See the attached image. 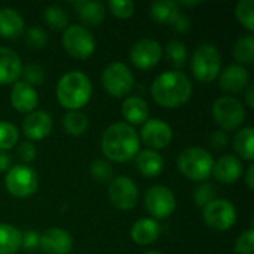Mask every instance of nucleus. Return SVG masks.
Here are the masks:
<instances>
[{"instance_id":"nucleus-29","label":"nucleus","mask_w":254,"mask_h":254,"mask_svg":"<svg viewBox=\"0 0 254 254\" xmlns=\"http://www.w3.org/2000/svg\"><path fill=\"white\" fill-rule=\"evenodd\" d=\"M88 125H89L88 116L80 110H70L63 118L64 131L68 135H73V137L82 135L88 129Z\"/></svg>"},{"instance_id":"nucleus-33","label":"nucleus","mask_w":254,"mask_h":254,"mask_svg":"<svg viewBox=\"0 0 254 254\" xmlns=\"http://www.w3.org/2000/svg\"><path fill=\"white\" fill-rule=\"evenodd\" d=\"M19 138V132L16 127L10 122L0 121V152L12 149Z\"/></svg>"},{"instance_id":"nucleus-37","label":"nucleus","mask_w":254,"mask_h":254,"mask_svg":"<svg viewBox=\"0 0 254 254\" xmlns=\"http://www.w3.org/2000/svg\"><path fill=\"white\" fill-rule=\"evenodd\" d=\"M214 199H216V188L211 183H202L193 192V201H195V204L199 205V207H202V208L205 205H208Z\"/></svg>"},{"instance_id":"nucleus-7","label":"nucleus","mask_w":254,"mask_h":254,"mask_svg":"<svg viewBox=\"0 0 254 254\" xmlns=\"http://www.w3.org/2000/svg\"><path fill=\"white\" fill-rule=\"evenodd\" d=\"M64 51L76 60H88L95 51V39L92 33L79 24L68 25L63 34Z\"/></svg>"},{"instance_id":"nucleus-18","label":"nucleus","mask_w":254,"mask_h":254,"mask_svg":"<svg viewBox=\"0 0 254 254\" xmlns=\"http://www.w3.org/2000/svg\"><path fill=\"white\" fill-rule=\"evenodd\" d=\"M250 82V74H249V70L240 64H232V65H228L222 73H220V77H219V83H220V88L226 92H231V94H237V92H241L243 89L247 88Z\"/></svg>"},{"instance_id":"nucleus-45","label":"nucleus","mask_w":254,"mask_h":254,"mask_svg":"<svg viewBox=\"0 0 254 254\" xmlns=\"http://www.w3.org/2000/svg\"><path fill=\"white\" fill-rule=\"evenodd\" d=\"M12 168V158L6 152H0V173L9 171Z\"/></svg>"},{"instance_id":"nucleus-13","label":"nucleus","mask_w":254,"mask_h":254,"mask_svg":"<svg viewBox=\"0 0 254 254\" xmlns=\"http://www.w3.org/2000/svg\"><path fill=\"white\" fill-rule=\"evenodd\" d=\"M162 58V46L153 39H141L131 48L129 60L140 70L153 68Z\"/></svg>"},{"instance_id":"nucleus-40","label":"nucleus","mask_w":254,"mask_h":254,"mask_svg":"<svg viewBox=\"0 0 254 254\" xmlns=\"http://www.w3.org/2000/svg\"><path fill=\"white\" fill-rule=\"evenodd\" d=\"M235 253L237 254H254V231L249 229L240 235L235 243Z\"/></svg>"},{"instance_id":"nucleus-44","label":"nucleus","mask_w":254,"mask_h":254,"mask_svg":"<svg viewBox=\"0 0 254 254\" xmlns=\"http://www.w3.org/2000/svg\"><path fill=\"white\" fill-rule=\"evenodd\" d=\"M174 30H177L179 33H186L189 28H190V19L185 15V13H180V16L176 19V22L171 25Z\"/></svg>"},{"instance_id":"nucleus-39","label":"nucleus","mask_w":254,"mask_h":254,"mask_svg":"<svg viewBox=\"0 0 254 254\" xmlns=\"http://www.w3.org/2000/svg\"><path fill=\"white\" fill-rule=\"evenodd\" d=\"M48 42V34L43 28L40 27H31L28 28V31L25 33V45L34 51L45 48Z\"/></svg>"},{"instance_id":"nucleus-49","label":"nucleus","mask_w":254,"mask_h":254,"mask_svg":"<svg viewBox=\"0 0 254 254\" xmlns=\"http://www.w3.org/2000/svg\"><path fill=\"white\" fill-rule=\"evenodd\" d=\"M143 254H161L159 252H153V250H150V252H146V253Z\"/></svg>"},{"instance_id":"nucleus-25","label":"nucleus","mask_w":254,"mask_h":254,"mask_svg":"<svg viewBox=\"0 0 254 254\" xmlns=\"http://www.w3.org/2000/svg\"><path fill=\"white\" fill-rule=\"evenodd\" d=\"M159 225L155 219H140L131 228V238L138 246H149L159 237Z\"/></svg>"},{"instance_id":"nucleus-26","label":"nucleus","mask_w":254,"mask_h":254,"mask_svg":"<svg viewBox=\"0 0 254 254\" xmlns=\"http://www.w3.org/2000/svg\"><path fill=\"white\" fill-rule=\"evenodd\" d=\"M180 6L174 0H161L155 1L150 6V16L158 24L173 25L176 19L180 16Z\"/></svg>"},{"instance_id":"nucleus-27","label":"nucleus","mask_w":254,"mask_h":254,"mask_svg":"<svg viewBox=\"0 0 254 254\" xmlns=\"http://www.w3.org/2000/svg\"><path fill=\"white\" fill-rule=\"evenodd\" d=\"M21 250V231L7 223H0V254H15Z\"/></svg>"},{"instance_id":"nucleus-20","label":"nucleus","mask_w":254,"mask_h":254,"mask_svg":"<svg viewBox=\"0 0 254 254\" xmlns=\"http://www.w3.org/2000/svg\"><path fill=\"white\" fill-rule=\"evenodd\" d=\"M21 58L19 55L4 46H0V85L15 83L21 76Z\"/></svg>"},{"instance_id":"nucleus-30","label":"nucleus","mask_w":254,"mask_h":254,"mask_svg":"<svg viewBox=\"0 0 254 254\" xmlns=\"http://www.w3.org/2000/svg\"><path fill=\"white\" fill-rule=\"evenodd\" d=\"M234 57L241 64H252L254 61V36L247 34L237 40L234 46Z\"/></svg>"},{"instance_id":"nucleus-47","label":"nucleus","mask_w":254,"mask_h":254,"mask_svg":"<svg viewBox=\"0 0 254 254\" xmlns=\"http://www.w3.org/2000/svg\"><path fill=\"white\" fill-rule=\"evenodd\" d=\"M246 183H247V188H249L250 190H253L254 189V167L253 165H250V167H249V170H247V173H246Z\"/></svg>"},{"instance_id":"nucleus-42","label":"nucleus","mask_w":254,"mask_h":254,"mask_svg":"<svg viewBox=\"0 0 254 254\" xmlns=\"http://www.w3.org/2000/svg\"><path fill=\"white\" fill-rule=\"evenodd\" d=\"M36 155H37V150H36V146L31 143V141H24L19 144L18 147V156L24 161V162H31L36 159Z\"/></svg>"},{"instance_id":"nucleus-23","label":"nucleus","mask_w":254,"mask_h":254,"mask_svg":"<svg viewBox=\"0 0 254 254\" xmlns=\"http://www.w3.org/2000/svg\"><path fill=\"white\" fill-rule=\"evenodd\" d=\"M137 170L149 179L158 177L164 171V158L156 150H141L135 155Z\"/></svg>"},{"instance_id":"nucleus-14","label":"nucleus","mask_w":254,"mask_h":254,"mask_svg":"<svg viewBox=\"0 0 254 254\" xmlns=\"http://www.w3.org/2000/svg\"><path fill=\"white\" fill-rule=\"evenodd\" d=\"M141 140L150 147V150H161L171 143L173 129L161 119H149L143 124Z\"/></svg>"},{"instance_id":"nucleus-22","label":"nucleus","mask_w":254,"mask_h":254,"mask_svg":"<svg viewBox=\"0 0 254 254\" xmlns=\"http://www.w3.org/2000/svg\"><path fill=\"white\" fill-rule=\"evenodd\" d=\"M121 112L124 119L128 122V125H140L147 121L149 106L141 97L131 95L124 100Z\"/></svg>"},{"instance_id":"nucleus-48","label":"nucleus","mask_w":254,"mask_h":254,"mask_svg":"<svg viewBox=\"0 0 254 254\" xmlns=\"http://www.w3.org/2000/svg\"><path fill=\"white\" fill-rule=\"evenodd\" d=\"M179 3V6H186V7H195V6H198V4H201V1H177Z\"/></svg>"},{"instance_id":"nucleus-3","label":"nucleus","mask_w":254,"mask_h":254,"mask_svg":"<svg viewBox=\"0 0 254 254\" xmlns=\"http://www.w3.org/2000/svg\"><path fill=\"white\" fill-rule=\"evenodd\" d=\"M92 95V83L91 79L83 71H68L63 74L57 83V98L58 103L70 110H79Z\"/></svg>"},{"instance_id":"nucleus-6","label":"nucleus","mask_w":254,"mask_h":254,"mask_svg":"<svg viewBox=\"0 0 254 254\" xmlns=\"http://www.w3.org/2000/svg\"><path fill=\"white\" fill-rule=\"evenodd\" d=\"M101 85L109 95L121 98L128 95L134 89L135 79L128 65L119 61H113L107 64L106 68L103 70Z\"/></svg>"},{"instance_id":"nucleus-31","label":"nucleus","mask_w":254,"mask_h":254,"mask_svg":"<svg viewBox=\"0 0 254 254\" xmlns=\"http://www.w3.org/2000/svg\"><path fill=\"white\" fill-rule=\"evenodd\" d=\"M45 21L46 24L54 28V30H65L68 27V15L67 12L58 6V4H51L45 9Z\"/></svg>"},{"instance_id":"nucleus-46","label":"nucleus","mask_w":254,"mask_h":254,"mask_svg":"<svg viewBox=\"0 0 254 254\" xmlns=\"http://www.w3.org/2000/svg\"><path fill=\"white\" fill-rule=\"evenodd\" d=\"M246 103L249 109H254V86L252 83H249L246 88Z\"/></svg>"},{"instance_id":"nucleus-41","label":"nucleus","mask_w":254,"mask_h":254,"mask_svg":"<svg viewBox=\"0 0 254 254\" xmlns=\"http://www.w3.org/2000/svg\"><path fill=\"white\" fill-rule=\"evenodd\" d=\"M40 235L36 231H25L21 232V249L25 252H36L39 249Z\"/></svg>"},{"instance_id":"nucleus-2","label":"nucleus","mask_w":254,"mask_h":254,"mask_svg":"<svg viewBox=\"0 0 254 254\" xmlns=\"http://www.w3.org/2000/svg\"><path fill=\"white\" fill-rule=\"evenodd\" d=\"M150 92L155 103L161 107L177 109L189 101L192 95V82L183 71L170 70L153 80Z\"/></svg>"},{"instance_id":"nucleus-28","label":"nucleus","mask_w":254,"mask_h":254,"mask_svg":"<svg viewBox=\"0 0 254 254\" xmlns=\"http://www.w3.org/2000/svg\"><path fill=\"white\" fill-rule=\"evenodd\" d=\"M234 149L235 152L246 161L254 159V129L252 127H246L238 131L234 137Z\"/></svg>"},{"instance_id":"nucleus-1","label":"nucleus","mask_w":254,"mask_h":254,"mask_svg":"<svg viewBox=\"0 0 254 254\" xmlns=\"http://www.w3.org/2000/svg\"><path fill=\"white\" fill-rule=\"evenodd\" d=\"M101 150L113 162H127L140 152V137L127 122H115L103 132Z\"/></svg>"},{"instance_id":"nucleus-32","label":"nucleus","mask_w":254,"mask_h":254,"mask_svg":"<svg viewBox=\"0 0 254 254\" xmlns=\"http://www.w3.org/2000/svg\"><path fill=\"white\" fill-rule=\"evenodd\" d=\"M167 60L177 68L183 67L188 61V48L180 40H171L165 46Z\"/></svg>"},{"instance_id":"nucleus-5","label":"nucleus","mask_w":254,"mask_h":254,"mask_svg":"<svg viewBox=\"0 0 254 254\" xmlns=\"http://www.w3.org/2000/svg\"><path fill=\"white\" fill-rule=\"evenodd\" d=\"M222 67V55L219 49L211 43L199 45L190 60V68L193 76L204 83H211L217 79Z\"/></svg>"},{"instance_id":"nucleus-15","label":"nucleus","mask_w":254,"mask_h":254,"mask_svg":"<svg viewBox=\"0 0 254 254\" xmlns=\"http://www.w3.org/2000/svg\"><path fill=\"white\" fill-rule=\"evenodd\" d=\"M22 131L24 135L31 140H43L52 131V118L45 110H34L28 113L22 121Z\"/></svg>"},{"instance_id":"nucleus-12","label":"nucleus","mask_w":254,"mask_h":254,"mask_svg":"<svg viewBox=\"0 0 254 254\" xmlns=\"http://www.w3.org/2000/svg\"><path fill=\"white\" fill-rule=\"evenodd\" d=\"M146 210L155 219H167L176 210V196L173 190L164 185L152 186L144 196Z\"/></svg>"},{"instance_id":"nucleus-16","label":"nucleus","mask_w":254,"mask_h":254,"mask_svg":"<svg viewBox=\"0 0 254 254\" xmlns=\"http://www.w3.org/2000/svg\"><path fill=\"white\" fill-rule=\"evenodd\" d=\"M39 247L45 254H68L73 247V240L67 231L51 228L40 235Z\"/></svg>"},{"instance_id":"nucleus-10","label":"nucleus","mask_w":254,"mask_h":254,"mask_svg":"<svg viewBox=\"0 0 254 254\" xmlns=\"http://www.w3.org/2000/svg\"><path fill=\"white\" fill-rule=\"evenodd\" d=\"M204 222L214 231H228L237 222V210L234 204L223 198H216L202 210Z\"/></svg>"},{"instance_id":"nucleus-36","label":"nucleus","mask_w":254,"mask_h":254,"mask_svg":"<svg viewBox=\"0 0 254 254\" xmlns=\"http://www.w3.org/2000/svg\"><path fill=\"white\" fill-rule=\"evenodd\" d=\"M21 76H22V82L28 83L30 86H36V85H42L45 82V70L43 67L37 65V64H27L25 67L21 68Z\"/></svg>"},{"instance_id":"nucleus-4","label":"nucleus","mask_w":254,"mask_h":254,"mask_svg":"<svg viewBox=\"0 0 254 254\" xmlns=\"http://www.w3.org/2000/svg\"><path fill=\"white\" fill-rule=\"evenodd\" d=\"M214 159L210 152L202 147H188L177 159L179 171L189 180L204 182L211 176Z\"/></svg>"},{"instance_id":"nucleus-21","label":"nucleus","mask_w":254,"mask_h":254,"mask_svg":"<svg viewBox=\"0 0 254 254\" xmlns=\"http://www.w3.org/2000/svg\"><path fill=\"white\" fill-rule=\"evenodd\" d=\"M24 33V19L21 13L12 7L0 9V37L18 39Z\"/></svg>"},{"instance_id":"nucleus-38","label":"nucleus","mask_w":254,"mask_h":254,"mask_svg":"<svg viewBox=\"0 0 254 254\" xmlns=\"http://www.w3.org/2000/svg\"><path fill=\"white\" fill-rule=\"evenodd\" d=\"M109 9L116 18H121V19H128L135 12V6L131 0H110Z\"/></svg>"},{"instance_id":"nucleus-24","label":"nucleus","mask_w":254,"mask_h":254,"mask_svg":"<svg viewBox=\"0 0 254 254\" xmlns=\"http://www.w3.org/2000/svg\"><path fill=\"white\" fill-rule=\"evenodd\" d=\"M74 9L79 15L80 21L88 27L100 25L106 16V7L101 1L79 0V1H74Z\"/></svg>"},{"instance_id":"nucleus-35","label":"nucleus","mask_w":254,"mask_h":254,"mask_svg":"<svg viewBox=\"0 0 254 254\" xmlns=\"http://www.w3.org/2000/svg\"><path fill=\"white\" fill-rule=\"evenodd\" d=\"M89 171H91V176L95 179V182H100V183L110 182L113 176V168L106 159H95L91 164Z\"/></svg>"},{"instance_id":"nucleus-9","label":"nucleus","mask_w":254,"mask_h":254,"mask_svg":"<svg viewBox=\"0 0 254 254\" xmlns=\"http://www.w3.org/2000/svg\"><path fill=\"white\" fill-rule=\"evenodd\" d=\"M7 192L15 198H28L31 196L39 186V177L33 168L28 165L12 167L4 179Z\"/></svg>"},{"instance_id":"nucleus-17","label":"nucleus","mask_w":254,"mask_h":254,"mask_svg":"<svg viewBox=\"0 0 254 254\" xmlns=\"http://www.w3.org/2000/svg\"><path fill=\"white\" fill-rule=\"evenodd\" d=\"M10 104L19 113H31L39 104L37 92L33 86L22 80H16L10 91Z\"/></svg>"},{"instance_id":"nucleus-11","label":"nucleus","mask_w":254,"mask_h":254,"mask_svg":"<svg viewBox=\"0 0 254 254\" xmlns=\"http://www.w3.org/2000/svg\"><path fill=\"white\" fill-rule=\"evenodd\" d=\"M109 199L122 211L132 210L138 202V188L129 177L118 176L109 183Z\"/></svg>"},{"instance_id":"nucleus-34","label":"nucleus","mask_w":254,"mask_h":254,"mask_svg":"<svg viewBox=\"0 0 254 254\" xmlns=\"http://www.w3.org/2000/svg\"><path fill=\"white\" fill-rule=\"evenodd\" d=\"M237 19L243 27H246L249 31L254 30V1L253 0H241L238 1L235 7Z\"/></svg>"},{"instance_id":"nucleus-19","label":"nucleus","mask_w":254,"mask_h":254,"mask_svg":"<svg viewBox=\"0 0 254 254\" xmlns=\"http://www.w3.org/2000/svg\"><path fill=\"white\" fill-rule=\"evenodd\" d=\"M211 174L220 183L231 185V183L238 182V179L241 177V174H243V164L234 155H223V156H220L214 162Z\"/></svg>"},{"instance_id":"nucleus-43","label":"nucleus","mask_w":254,"mask_h":254,"mask_svg":"<svg viewBox=\"0 0 254 254\" xmlns=\"http://www.w3.org/2000/svg\"><path fill=\"white\" fill-rule=\"evenodd\" d=\"M208 141H210V146L214 149V150H223L226 146H228V143H229V138H228V134L225 132V131H214L211 135H210V138H208Z\"/></svg>"},{"instance_id":"nucleus-8","label":"nucleus","mask_w":254,"mask_h":254,"mask_svg":"<svg viewBox=\"0 0 254 254\" xmlns=\"http://www.w3.org/2000/svg\"><path fill=\"white\" fill-rule=\"evenodd\" d=\"M213 119L222 131H232L246 121V109L243 103L234 97H220L213 103Z\"/></svg>"}]
</instances>
